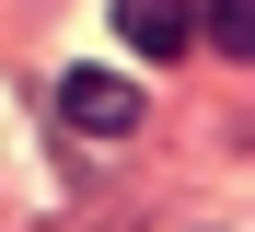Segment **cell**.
Segmentation results:
<instances>
[{
	"label": "cell",
	"instance_id": "obj_1",
	"mask_svg": "<svg viewBox=\"0 0 255 232\" xmlns=\"http://www.w3.org/2000/svg\"><path fill=\"white\" fill-rule=\"evenodd\" d=\"M58 116L93 128V139H128V128H139V93H128L116 70H70V81H58Z\"/></svg>",
	"mask_w": 255,
	"mask_h": 232
},
{
	"label": "cell",
	"instance_id": "obj_2",
	"mask_svg": "<svg viewBox=\"0 0 255 232\" xmlns=\"http://www.w3.org/2000/svg\"><path fill=\"white\" fill-rule=\"evenodd\" d=\"M116 35L139 46V58H186L197 23H186V0H116Z\"/></svg>",
	"mask_w": 255,
	"mask_h": 232
}]
</instances>
